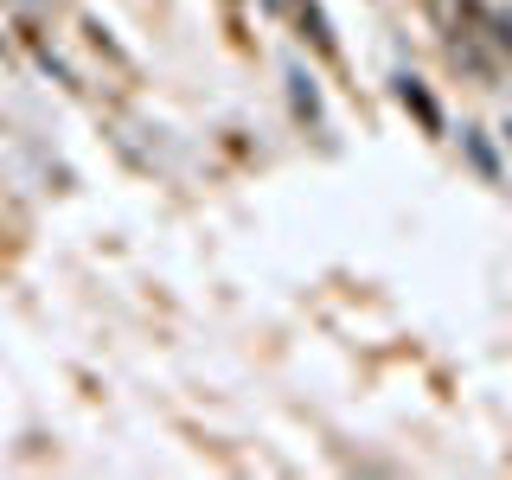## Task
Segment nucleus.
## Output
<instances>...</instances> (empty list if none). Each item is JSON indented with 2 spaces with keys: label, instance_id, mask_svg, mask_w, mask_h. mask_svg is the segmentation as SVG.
Segmentation results:
<instances>
[{
  "label": "nucleus",
  "instance_id": "20e7f679",
  "mask_svg": "<svg viewBox=\"0 0 512 480\" xmlns=\"http://www.w3.org/2000/svg\"><path fill=\"white\" fill-rule=\"evenodd\" d=\"M506 141H512V128H506Z\"/></svg>",
  "mask_w": 512,
  "mask_h": 480
},
{
  "label": "nucleus",
  "instance_id": "7ed1b4c3",
  "mask_svg": "<svg viewBox=\"0 0 512 480\" xmlns=\"http://www.w3.org/2000/svg\"><path fill=\"white\" fill-rule=\"evenodd\" d=\"M461 148H468V160H474L480 180H493V173H500V167H493V148L480 141V128H461Z\"/></svg>",
  "mask_w": 512,
  "mask_h": 480
},
{
  "label": "nucleus",
  "instance_id": "f257e3e1",
  "mask_svg": "<svg viewBox=\"0 0 512 480\" xmlns=\"http://www.w3.org/2000/svg\"><path fill=\"white\" fill-rule=\"evenodd\" d=\"M397 96H404V109H416V122H423L429 135L442 128V109H436V96H429L423 84H416V77H397Z\"/></svg>",
  "mask_w": 512,
  "mask_h": 480
},
{
  "label": "nucleus",
  "instance_id": "f03ea898",
  "mask_svg": "<svg viewBox=\"0 0 512 480\" xmlns=\"http://www.w3.org/2000/svg\"><path fill=\"white\" fill-rule=\"evenodd\" d=\"M288 84H295V116L320 122V96H314V84H308V77H301V64H288Z\"/></svg>",
  "mask_w": 512,
  "mask_h": 480
}]
</instances>
